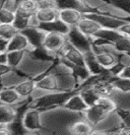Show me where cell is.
<instances>
[{
  "mask_svg": "<svg viewBox=\"0 0 130 135\" xmlns=\"http://www.w3.org/2000/svg\"><path fill=\"white\" fill-rule=\"evenodd\" d=\"M95 126H93L85 118L84 120H79V121L74 122L71 126H70V132L73 134H90L94 132Z\"/></svg>",
  "mask_w": 130,
  "mask_h": 135,
  "instance_id": "obj_22",
  "label": "cell"
},
{
  "mask_svg": "<svg viewBox=\"0 0 130 135\" xmlns=\"http://www.w3.org/2000/svg\"><path fill=\"white\" fill-rule=\"evenodd\" d=\"M27 54L30 55L33 59H35V60L43 61V62H54L58 58L57 55L51 53L44 46L33 48L31 51L27 52Z\"/></svg>",
  "mask_w": 130,
  "mask_h": 135,
  "instance_id": "obj_17",
  "label": "cell"
},
{
  "mask_svg": "<svg viewBox=\"0 0 130 135\" xmlns=\"http://www.w3.org/2000/svg\"><path fill=\"white\" fill-rule=\"evenodd\" d=\"M62 107L65 108L66 110L72 111V112L84 113V111L89 108V105L85 103L84 99L80 95V93L75 91L73 95L69 97Z\"/></svg>",
  "mask_w": 130,
  "mask_h": 135,
  "instance_id": "obj_7",
  "label": "cell"
},
{
  "mask_svg": "<svg viewBox=\"0 0 130 135\" xmlns=\"http://www.w3.org/2000/svg\"><path fill=\"white\" fill-rule=\"evenodd\" d=\"M67 42V36L60 33H46L43 46L51 53L57 55L61 52Z\"/></svg>",
  "mask_w": 130,
  "mask_h": 135,
  "instance_id": "obj_3",
  "label": "cell"
},
{
  "mask_svg": "<svg viewBox=\"0 0 130 135\" xmlns=\"http://www.w3.org/2000/svg\"><path fill=\"white\" fill-rule=\"evenodd\" d=\"M15 16L16 14L14 9L8 7L1 8V23H13Z\"/></svg>",
  "mask_w": 130,
  "mask_h": 135,
  "instance_id": "obj_31",
  "label": "cell"
},
{
  "mask_svg": "<svg viewBox=\"0 0 130 135\" xmlns=\"http://www.w3.org/2000/svg\"><path fill=\"white\" fill-rule=\"evenodd\" d=\"M7 54H8V64L15 69L17 68V66H20L21 62L23 60V58L27 54V51L26 50L10 51V52H7Z\"/></svg>",
  "mask_w": 130,
  "mask_h": 135,
  "instance_id": "obj_24",
  "label": "cell"
},
{
  "mask_svg": "<svg viewBox=\"0 0 130 135\" xmlns=\"http://www.w3.org/2000/svg\"><path fill=\"white\" fill-rule=\"evenodd\" d=\"M59 59L63 61L69 62L71 64L75 65H85L84 62V55L80 52L78 49H76L74 46H72L68 41L66 42L65 46L63 47L61 52L58 54Z\"/></svg>",
  "mask_w": 130,
  "mask_h": 135,
  "instance_id": "obj_5",
  "label": "cell"
},
{
  "mask_svg": "<svg viewBox=\"0 0 130 135\" xmlns=\"http://www.w3.org/2000/svg\"><path fill=\"white\" fill-rule=\"evenodd\" d=\"M78 93H80V95H81L82 98L84 99L85 103L89 105V106H94V105H96L98 100H99L100 97H101L94 88H83V89H81V90H79Z\"/></svg>",
  "mask_w": 130,
  "mask_h": 135,
  "instance_id": "obj_23",
  "label": "cell"
},
{
  "mask_svg": "<svg viewBox=\"0 0 130 135\" xmlns=\"http://www.w3.org/2000/svg\"><path fill=\"white\" fill-rule=\"evenodd\" d=\"M9 43H10V40L1 37V40H0V50H1V53H4V52L8 51Z\"/></svg>",
  "mask_w": 130,
  "mask_h": 135,
  "instance_id": "obj_36",
  "label": "cell"
},
{
  "mask_svg": "<svg viewBox=\"0 0 130 135\" xmlns=\"http://www.w3.org/2000/svg\"><path fill=\"white\" fill-rule=\"evenodd\" d=\"M116 113L118 114V116L120 117V119L122 120V123L124 125L130 127V112L129 111H124L121 109L117 108Z\"/></svg>",
  "mask_w": 130,
  "mask_h": 135,
  "instance_id": "obj_32",
  "label": "cell"
},
{
  "mask_svg": "<svg viewBox=\"0 0 130 135\" xmlns=\"http://www.w3.org/2000/svg\"><path fill=\"white\" fill-rule=\"evenodd\" d=\"M20 33V31L14 27L13 23H1L0 26V36L8 40H11L15 35Z\"/></svg>",
  "mask_w": 130,
  "mask_h": 135,
  "instance_id": "obj_28",
  "label": "cell"
},
{
  "mask_svg": "<svg viewBox=\"0 0 130 135\" xmlns=\"http://www.w3.org/2000/svg\"><path fill=\"white\" fill-rule=\"evenodd\" d=\"M57 8L60 9H65V8H75L81 10L83 13L89 12L93 7L89 6L84 2V0H55Z\"/></svg>",
  "mask_w": 130,
  "mask_h": 135,
  "instance_id": "obj_15",
  "label": "cell"
},
{
  "mask_svg": "<svg viewBox=\"0 0 130 135\" xmlns=\"http://www.w3.org/2000/svg\"><path fill=\"white\" fill-rule=\"evenodd\" d=\"M83 16L84 13L81 10L75 8H65L59 10V18L70 27H76Z\"/></svg>",
  "mask_w": 130,
  "mask_h": 135,
  "instance_id": "obj_6",
  "label": "cell"
},
{
  "mask_svg": "<svg viewBox=\"0 0 130 135\" xmlns=\"http://www.w3.org/2000/svg\"><path fill=\"white\" fill-rule=\"evenodd\" d=\"M76 27H78L83 34L86 35L89 38H94L95 35H96L101 28H103L102 26H101L100 23H98L96 20H92V18H89V17H86V16H83V18L79 21V23H78Z\"/></svg>",
  "mask_w": 130,
  "mask_h": 135,
  "instance_id": "obj_12",
  "label": "cell"
},
{
  "mask_svg": "<svg viewBox=\"0 0 130 135\" xmlns=\"http://www.w3.org/2000/svg\"><path fill=\"white\" fill-rule=\"evenodd\" d=\"M38 5L35 0H22L15 7V13L25 16H33L38 11Z\"/></svg>",
  "mask_w": 130,
  "mask_h": 135,
  "instance_id": "obj_19",
  "label": "cell"
},
{
  "mask_svg": "<svg viewBox=\"0 0 130 135\" xmlns=\"http://www.w3.org/2000/svg\"><path fill=\"white\" fill-rule=\"evenodd\" d=\"M96 105H98L101 109H103L108 114L112 113V112H116L117 110L116 103L110 97H100V99L98 100Z\"/></svg>",
  "mask_w": 130,
  "mask_h": 135,
  "instance_id": "obj_26",
  "label": "cell"
},
{
  "mask_svg": "<svg viewBox=\"0 0 130 135\" xmlns=\"http://www.w3.org/2000/svg\"><path fill=\"white\" fill-rule=\"evenodd\" d=\"M17 106L7 105L1 103V111H0V123L1 125H9L14 121L17 116Z\"/></svg>",
  "mask_w": 130,
  "mask_h": 135,
  "instance_id": "obj_14",
  "label": "cell"
},
{
  "mask_svg": "<svg viewBox=\"0 0 130 135\" xmlns=\"http://www.w3.org/2000/svg\"><path fill=\"white\" fill-rule=\"evenodd\" d=\"M8 63V54L7 52L1 53V64H6Z\"/></svg>",
  "mask_w": 130,
  "mask_h": 135,
  "instance_id": "obj_39",
  "label": "cell"
},
{
  "mask_svg": "<svg viewBox=\"0 0 130 135\" xmlns=\"http://www.w3.org/2000/svg\"><path fill=\"white\" fill-rule=\"evenodd\" d=\"M76 90H59V91H49L48 94L41 95L39 98L33 99L31 102V106L40 110H46L49 108H54L63 106L70 95H72Z\"/></svg>",
  "mask_w": 130,
  "mask_h": 135,
  "instance_id": "obj_1",
  "label": "cell"
},
{
  "mask_svg": "<svg viewBox=\"0 0 130 135\" xmlns=\"http://www.w3.org/2000/svg\"><path fill=\"white\" fill-rule=\"evenodd\" d=\"M38 27H40L45 33H60L63 35H67L70 31V27L63 22L60 18L51 22H40Z\"/></svg>",
  "mask_w": 130,
  "mask_h": 135,
  "instance_id": "obj_11",
  "label": "cell"
},
{
  "mask_svg": "<svg viewBox=\"0 0 130 135\" xmlns=\"http://www.w3.org/2000/svg\"><path fill=\"white\" fill-rule=\"evenodd\" d=\"M21 1H22V0H14V3H15V7H16V5L21 2Z\"/></svg>",
  "mask_w": 130,
  "mask_h": 135,
  "instance_id": "obj_40",
  "label": "cell"
},
{
  "mask_svg": "<svg viewBox=\"0 0 130 135\" xmlns=\"http://www.w3.org/2000/svg\"><path fill=\"white\" fill-rule=\"evenodd\" d=\"M14 69L12 66H10L8 63L6 64H1V67H0V73H1V76H5V75H8L10 73L13 72Z\"/></svg>",
  "mask_w": 130,
  "mask_h": 135,
  "instance_id": "obj_35",
  "label": "cell"
},
{
  "mask_svg": "<svg viewBox=\"0 0 130 135\" xmlns=\"http://www.w3.org/2000/svg\"><path fill=\"white\" fill-rule=\"evenodd\" d=\"M35 2L37 3L38 8H52V7H56V1L55 0H35Z\"/></svg>",
  "mask_w": 130,
  "mask_h": 135,
  "instance_id": "obj_34",
  "label": "cell"
},
{
  "mask_svg": "<svg viewBox=\"0 0 130 135\" xmlns=\"http://www.w3.org/2000/svg\"><path fill=\"white\" fill-rule=\"evenodd\" d=\"M84 118L96 127L99 123L105 120L107 118V116L109 115L107 112H105L103 109H101L98 105H94V106H89L83 113Z\"/></svg>",
  "mask_w": 130,
  "mask_h": 135,
  "instance_id": "obj_9",
  "label": "cell"
},
{
  "mask_svg": "<svg viewBox=\"0 0 130 135\" xmlns=\"http://www.w3.org/2000/svg\"><path fill=\"white\" fill-rule=\"evenodd\" d=\"M125 35H123L122 33H120L118 30H111V28H101L94 38H99V39H102L107 42H109L111 44H115V42L121 39L122 37H124Z\"/></svg>",
  "mask_w": 130,
  "mask_h": 135,
  "instance_id": "obj_21",
  "label": "cell"
},
{
  "mask_svg": "<svg viewBox=\"0 0 130 135\" xmlns=\"http://www.w3.org/2000/svg\"><path fill=\"white\" fill-rule=\"evenodd\" d=\"M36 16L40 22H51L59 18V9L56 7L41 8L38 9Z\"/></svg>",
  "mask_w": 130,
  "mask_h": 135,
  "instance_id": "obj_20",
  "label": "cell"
},
{
  "mask_svg": "<svg viewBox=\"0 0 130 135\" xmlns=\"http://www.w3.org/2000/svg\"><path fill=\"white\" fill-rule=\"evenodd\" d=\"M41 110L30 106L23 115V125L30 132H38L42 129Z\"/></svg>",
  "mask_w": 130,
  "mask_h": 135,
  "instance_id": "obj_4",
  "label": "cell"
},
{
  "mask_svg": "<svg viewBox=\"0 0 130 135\" xmlns=\"http://www.w3.org/2000/svg\"><path fill=\"white\" fill-rule=\"evenodd\" d=\"M120 76L121 77H125V78H130V64L125 66V68L123 69V71L120 74Z\"/></svg>",
  "mask_w": 130,
  "mask_h": 135,
  "instance_id": "obj_38",
  "label": "cell"
},
{
  "mask_svg": "<svg viewBox=\"0 0 130 135\" xmlns=\"http://www.w3.org/2000/svg\"><path fill=\"white\" fill-rule=\"evenodd\" d=\"M21 33H22L27 37V39L30 42L32 48H37L40 47V46H43L46 33L44 31H42L40 27H28L27 28H25V30H22Z\"/></svg>",
  "mask_w": 130,
  "mask_h": 135,
  "instance_id": "obj_8",
  "label": "cell"
},
{
  "mask_svg": "<svg viewBox=\"0 0 130 135\" xmlns=\"http://www.w3.org/2000/svg\"><path fill=\"white\" fill-rule=\"evenodd\" d=\"M114 47L116 48V50H118L119 52L130 56V37H127V36L122 37L121 39L115 42Z\"/></svg>",
  "mask_w": 130,
  "mask_h": 135,
  "instance_id": "obj_29",
  "label": "cell"
},
{
  "mask_svg": "<svg viewBox=\"0 0 130 135\" xmlns=\"http://www.w3.org/2000/svg\"><path fill=\"white\" fill-rule=\"evenodd\" d=\"M106 4L116 8L119 11H123L130 16V0H103Z\"/></svg>",
  "mask_w": 130,
  "mask_h": 135,
  "instance_id": "obj_25",
  "label": "cell"
},
{
  "mask_svg": "<svg viewBox=\"0 0 130 135\" xmlns=\"http://www.w3.org/2000/svg\"><path fill=\"white\" fill-rule=\"evenodd\" d=\"M16 14V16H15V20L13 21V25L20 32H21L22 30H25L27 27H31V18H32V16L30 17V16H25V15H21V14Z\"/></svg>",
  "mask_w": 130,
  "mask_h": 135,
  "instance_id": "obj_30",
  "label": "cell"
},
{
  "mask_svg": "<svg viewBox=\"0 0 130 135\" xmlns=\"http://www.w3.org/2000/svg\"><path fill=\"white\" fill-rule=\"evenodd\" d=\"M84 62H85V65L86 67L89 68V70L90 71L92 74H100L102 73L106 68H104L100 62L97 59V55L94 52V50L89 51L86 53H84Z\"/></svg>",
  "mask_w": 130,
  "mask_h": 135,
  "instance_id": "obj_18",
  "label": "cell"
},
{
  "mask_svg": "<svg viewBox=\"0 0 130 135\" xmlns=\"http://www.w3.org/2000/svg\"><path fill=\"white\" fill-rule=\"evenodd\" d=\"M33 48L31 46L30 42L27 39V37L22 33H18L17 35H15L13 38L10 40L9 43V47H8V51H21V50H26V51H31Z\"/></svg>",
  "mask_w": 130,
  "mask_h": 135,
  "instance_id": "obj_16",
  "label": "cell"
},
{
  "mask_svg": "<svg viewBox=\"0 0 130 135\" xmlns=\"http://www.w3.org/2000/svg\"><path fill=\"white\" fill-rule=\"evenodd\" d=\"M111 82L114 85V88L120 91H123V93H129L130 91V78L115 76V77H113Z\"/></svg>",
  "mask_w": 130,
  "mask_h": 135,
  "instance_id": "obj_27",
  "label": "cell"
},
{
  "mask_svg": "<svg viewBox=\"0 0 130 135\" xmlns=\"http://www.w3.org/2000/svg\"><path fill=\"white\" fill-rule=\"evenodd\" d=\"M13 88L16 89V91L20 94L22 99H28L37 89V81L35 78L23 79V80L18 81L15 85H13Z\"/></svg>",
  "mask_w": 130,
  "mask_h": 135,
  "instance_id": "obj_10",
  "label": "cell"
},
{
  "mask_svg": "<svg viewBox=\"0 0 130 135\" xmlns=\"http://www.w3.org/2000/svg\"><path fill=\"white\" fill-rule=\"evenodd\" d=\"M66 36L69 43L83 54L93 50V39L83 34L77 27H70V31Z\"/></svg>",
  "mask_w": 130,
  "mask_h": 135,
  "instance_id": "obj_2",
  "label": "cell"
},
{
  "mask_svg": "<svg viewBox=\"0 0 130 135\" xmlns=\"http://www.w3.org/2000/svg\"><path fill=\"white\" fill-rule=\"evenodd\" d=\"M118 31H119L120 33H122L123 35H125V36L130 37V21L124 23L122 27H120L118 28Z\"/></svg>",
  "mask_w": 130,
  "mask_h": 135,
  "instance_id": "obj_37",
  "label": "cell"
},
{
  "mask_svg": "<svg viewBox=\"0 0 130 135\" xmlns=\"http://www.w3.org/2000/svg\"><path fill=\"white\" fill-rule=\"evenodd\" d=\"M0 100H1V103H3V104L16 106L20 103H21L25 99L21 98L13 86L12 88L3 86L1 89V94H0Z\"/></svg>",
  "mask_w": 130,
  "mask_h": 135,
  "instance_id": "obj_13",
  "label": "cell"
},
{
  "mask_svg": "<svg viewBox=\"0 0 130 135\" xmlns=\"http://www.w3.org/2000/svg\"><path fill=\"white\" fill-rule=\"evenodd\" d=\"M125 66L126 65L124 64L123 62L121 60H119L115 65H113L111 68H109V70L114 76H120V74L122 73V71H123V69L125 68Z\"/></svg>",
  "mask_w": 130,
  "mask_h": 135,
  "instance_id": "obj_33",
  "label": "cell"
}]
</instances>
